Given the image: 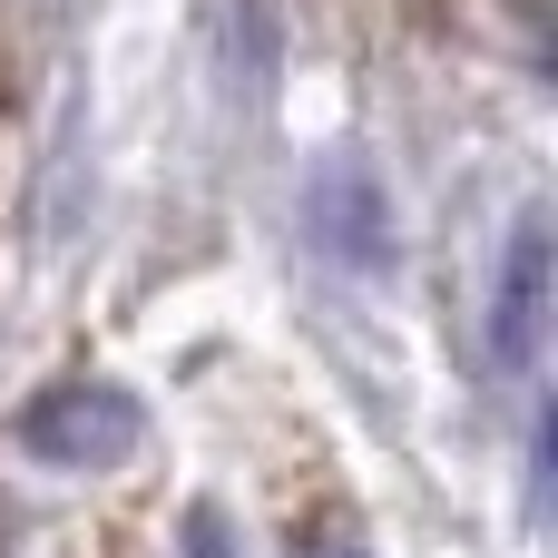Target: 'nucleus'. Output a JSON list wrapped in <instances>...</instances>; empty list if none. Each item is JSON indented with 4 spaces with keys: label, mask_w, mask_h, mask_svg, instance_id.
<instances>
[{
    "label": "nucleus",
    "mask_w": 558,
    "mask_h": 558,
    "mask_svg": "<svg viewBox=\"0 0 558 558\" xmlns=\"http://www.w3.org/2000/svg\"><path fill=\"white\" fill-rule=\"evenodd\" d=\"M20 441L29 461H59V471H108L147 441V412L118 392V383H69V392H39L20 412Z\"/></svg>",
    "instance_id": "nucleus-1"
},
{
    "label": "nucleus",
    "mask_w": 558,
    "mask_h": 558,
    "mask_svg": "<svg viewBox=\"0 0 558 558\" xmlns=\"http://www.w3.org/2000/svg\"><path fill=\"white\" fill-rule=\"evenodd\" d=\"M539 324H549V216L510 226V265H500V304H490V353L500 373L539 363Z\"/></svg>",
    "instance_id": "nucleus-2"
},
{
    "label": "nucleus",
    "mask_w": 558,
    "mask_h": 558,
    "mask_svg": "<svg viewBox=\"0 0 558 558\" xmlns=\"http://www.w3.org/2000/svg\"><path fill=\"white\" fill-rule=\"evenodd\" d=\"M294 558H363V549H353V539H304Z\"/></svg>",
    "instance_id": "nucleus-3"
},
{
    "label": "nucleus",
    "mask_w": 558,
    "mask_h": 558,
    "mask_svg": "<svg viewBox=\"0 0 558 558\" xmlns=\"http://www.w3.org/2000/svg\"><path fill=\"white\" fill-rule=\"evenodd\" d=\"M196 558H226V539H216V520H196Z\"/></svg>",
    "instance_id": "nucleus-4"
}]
</instances>
